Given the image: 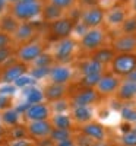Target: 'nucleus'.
<instances>
[{"label": "nucleus", "instance_id": "79ce46f5", "mask_svg": "<svg viewBox=\"0 0 136 146\" xmlns=\"http://www.w3.org/2000/svg\"><path fill=\"white\" fill-rule=\"evenodd\" d=\"M9 96H5V95H0V110H5V108H7V105H9Z\"/></svg>", "mask_w": 136, "mask_h": 146}, {"label": "nucleus", "instance_id": "5701e85b", "mask_svg": "<svg viewBox=\"0 0 136 146\" xmlns=\"http://www.w3.org/2000/svg\"><path fill=\"white\" fill-rule=\"evenodd\" d=\"M23 95H25V98L27 101L34 105V104H40L44 98V94L38 89V88H34V86H28L23 89Z\"/></svg>", "mask_w": 136, "mask_h": 146}, {"label": "nucleus", "instance_id": "9d476101", "mask_svg": "<svg viewBox=\"0 0 136 146\" xmlns=\"http://www.w3.org/2000/svg\"><path fill=\"white\" fill-rule=\"evenodd\" d=\"M40 54H43V45L40 42H29L27 45L21 47L19 51H18V57L25 63L34 62Z\"/></svg>", "mask_w": 136, "mask_h": 146}, {"label": "nucleus", "instance_id": "de8ad7c7", "mask_svg": "<svg viewBox=\"0 0 136 146\" xmlns=\"http://www.w3.org/2000/svg\"><path fill=\"white\" fill-rule=\"evenodd\" d=\"M57 146H75V143H73L72 139H67V140H63V142L57 143Z\"/></svg>", "mask_w": 136, "mask_h": 146}, {"label": "nucleus", "instance_id": "49530a36", "mask_svg": "<svg viewBox=\"0 0 136 146\" xmlns=\"http://www.w3.org/2000/svg\"><path fill=\"white\" fill-rule=\"evenodd\" d=\"M22 137H23V130H22V129H16V130H13V139L19 140V139H22Z\"/></svg>", "mask_w": 136, "mask_h": 146}, {"label": "nucleus", "instance_id": "b1692460", "mask_svg": "<svg viewBox=\"0 0 136 146\" xmlns=\"http://www.w3.org/2000/svg\"><path fill=\"white\" fill-rule=\"evenodd\" d=\"M65 85H57V83H53V85H50L47 89H45V96L48 100H53V101H56V100H60L61 96L65 95Z\"/></svg>", "mask_w": 136, "mask_h": 146}, {"label": "nucleus", "instance_id": "39448f33", "mask_svg": "<svg viewBox=\"0 0 136 146\" xmlns=\"http://www.w3.org/2000/svg\"><path fill=\"white\" fill-rule=\"evenodd\" d=\"M73 27H75V21H72L70 18H60L51 22L50 32L57 40H65V38H69L70 34L73 32Z\"/></svg>", "mask_w": 136, "mask_h": 146}, {"label": "nucleus", "instance_id": "e433bc0d", "mask_svg": "<svg viewBox=\"0 0 136 146\" xmlns=\"http://www.w3.org/2000/svg\"><path fill=\"white\" fill-rule=\"evenodd\" d=\"M86 31H88V28H86L83 23L81 22V21H78V22H75V27H73V32H76L78 35H81V36H83L85 34H86Z\"/></svg>", "mask_w": 136, "mask_h": 146}, {"label": "nucleus", "instance_id": "f3484780", "mask_svg": "<svg viewBox=\"0 0 136 146\" xmlns=\"http://www.w3.org/2000/svg\"><path fill=\"white\" fill-rule=\"evenodd\" d=\"M114 56H116V53L111 47H101V48H98V50H95L92 53L91 58H94L95 62H98L100 64L105 66V64H110L111 62H113Z\"/></svg>", "mask_w": 136, "mask_h": 146}, {"label": "nucleus", "instance_id": "393cba45", "mask_svg": "<svg viewBox=\"0 0 136 146\" xmlns=\"http://www.w3.org/2000/svg\"><path fill=\"white\" fill-rule=\"evenodd\" d=\"M43 13H44V18H45L47 21L54 22V21H57V19L61 18V15H63V10L59 9V7H56L54 5L50 3V5H47V6L43 9Z\"/></svg>", "mask_w": 136, "mask_h": 146}, {"label": "nucleus", "instance_id": "f257e3e1", "mask_svg": "<svg viewBox=\"0 0 136 146\" xmlns=\"http://www.w3.org/2000/svg\"><path fill=\"white\" fill-rule=\"evenodd\" d=\"M111 73L120 76H127L136 69V53H125V54H116L113 62L110 63Z\"/></svg>", "mask_w": 136, "mask_h": 146}, {"label": "nucleus", "instance_id": "5fc2aeb1", "mask_svg": "<svg viewBox=\"0 0 136 146\" xmlns=\"http://www.w3.org/2000/svg\"><path fill=\"white\" fill-rule=\"evenodd\" d=\"M7 2H9V3H13V5H15V3H18V2H19V0H6V3H7Z\"/></svg>", "mask_w": 136, "mask_h": 146}, {"label": "nucleus", "instance_id": "0eeeda50", "mask_svg": "<svg viewBox=\"0 0 136 146\" xmlns=\"http://www.w3.org/2000/svg\"><path fill=\"white\" fill-rule=\"evenodd\" d=\"M116 54H125V53H135L136 51V34L135 35H119L113 41V47Z\"/></svg>", "mask_w": 136, "mask_h": 146}, {"label": "nucleus", "instance_id": "9b49d317", "mask_svg": "<svg viewBox=\"0 0 136 146\" xmlns=\"http://www.w3.org/2000/svg\"><path fill=\"white\" fill-rule=\"evenodd\" d=\"M127 18V12L123 6H114L105 13V22L110 27H120Z\"/></svg>", "mask_w": 136, "mask_h": 146}, {"label": "nucleus", "instance_id": "dca6fc26", "mask_svg": "<svg viewBox=\"0 0 136 146\" xmlns=\"http://www.w3.org/2000/svg\"><path fill=\"white\" fill-rule=\"evenodd\" d=\"M34 25L29 22H22L18 25L16 31L13 32V36L15 40L19 41V42H25V41H29L32 36H34Z\"/></svg>", "mask_w": 136, "mask_h": 146}, {"label": "nucleus", "instance_id": "603ef678", "mask_svg": "<svg viewBox=\"0 0 136 146\" xmlns=\"http://www.w3.org/2000/svg\"><path fill=\"white\" fill-rule=\"evenodd\" d=\"M132 10H133V13L136 15V0H132Z\"/></svg>", "mask_w": 136, "mask_h": 146}, {"label": "nucleus", "instance_id": "423d86ee", "mask_svg": "<svg viewBox=\"0 0 136 146\" xmlns=\"http://www.w3.org/2000/svg\"><path fill=\"white\" fill-rule=\"evenodd\" d=\"M119 86H120V79L116 75H113V73H103V76L95 88H97L98 95H110V94L117 92Z\"/></svg>", "mask_w": 136, "mask_h": 146}, {"label": "nucleus", "instance_id": "6e6d98bb", "mask_svg": "<svg viewBox=\"0 0 136 146\" xmlns=\"http://www.w3.org/2000/svg\"><path fill=\"white\" fill-rule=\"evenodd\" d=\"M0 133H2V130H0Z\"/></svg>", "mask_w": 136, "mask_h": 146}, {"label": "nucleus", "instance_id": "a18cd8bd", "mask_svg": "<svg viewBox=\"0 0 136 146\" xmlns=\"http://www.w3.org/2000/svg\"><path fill=\"white\" fill-rule=\"evenodd\" d=\"M10 146H31V145H29V142H27V140L19 139V140H15V142L12 143Z\"/></svg>", "mask_w": 136, "mask_h": 146}, {"label": "nucleus", "instance_id": "c9c22d12", "mask_svg": "<svg viewBox=\"0 0 136 146\" xmlns=\"http://www.w3.org/2000/svg\"><path fill=\"white\" fill-rule=\"evenodd\" d=\"M48 73H50V67H38L37 66L35 69H32L31 75H32L34 79H43L48 75Z\"/></svg>", "mask_w": 136, "mask_h": 146}, {"label": "nucleus", "instance_id": "20e7f679", "mask_svg": "<svg viewBox=\"0 0 136 146\" xmlns=\"http://www.w3.org/2000/svg\"><path fill=\"white\" fill-rule=\"evenodd\" d=\"M79 21H81L88 29L100 28L103 23H104V21H105V12H104V9L100 7V6L86 7V9L82 12Z\"/></svg>", "mask_w": 136, "mask_h": 146}, {"label": "nucleus", "instance_id": "72a5a7b5", "mask_svg": "<svg viewBox=\"0 0 136 146\" xmlns=\"http://www.w3.org/2000/svg\"><path fill=\"white\" fill-rule=\"evenodd\" d=\"M34 83H35V79L34 78L23 76V75L15 80V85H16V86H19V88H28V86H32Z\"/></svg>", "mask_w": 136, "mask_h": 146}, {"label": "nucleus", "instance_id": "412c9836", "mask_svg": "<svg viewBox=\"0 0 136 146\" xmlns=\"http://www.w3.org/2000/svg\"><path fill=\"white\" fill-rule=\"evenodd\" d=\"M92 108L91 107H73V118L78 123H89L92 120Z\"/></svg>", "mask_w": 136, "mask_h": 146}, {"label": "nucleus", "instance_id": "6e6552de", "mask_svg": "<svg viewBox=\"0 0 136 146\" xmlns=\"http://www.w3.org/2000/svg\"><path fill=\"white\" fill-rule=\"evenodd\" d=\"M76 48V42L72 38H65L60 40L57 47H56V60L60 63H66L72 58V54Z\"/></svg>", "mask_w": 136, "mask_h": 146}, {"label": "nucleus", "instance_id": "bb28decb", "mask_svg": "<svg viewBox=\"0 0 136 146\" xmlns=\"http://www.w3.org/2000/svg\"><path fill=\"white\" fill-rule=\"evenodd\" d=\"M120 115L125 121H127V123H135L136 121V108L129 105V104L123 105L121 110H120Z\"/></svg>", "mask_w": 136, "mask_h": 146}, {"label": "nucleus", "instance_id": "4be33fe9", "mask_svg": "<svg viewBox=\"0 0 136 146\" xmlns=\"http://www.w3.org/2000/svg\"><path fill=\"white\" fill-rule=\"evenodd\" d=\"M18 25H19V22L13 15H5L2 19H0V28H2V32L13 34L16 31Z\"/></svg>", "mask_w": 136, "mask_h": 146}, {"label": "nucleus", "instance_id": "7ed1b4c3", "mask_svg": "<svg viewBox=\"0 0 136 146\" xmlns=\"http://www.w3.org/2000/svg\"><path fill=\"white\" fill-rule=\"evenodd\" d=\"M43 12V6L37 2V3H15L12 7V15H13L18 21L27 22L29 19L37 18Z\"/></svg>", "mask_w": 136, "mask_h": 146}, {"label": "nucleus", "instance_id": "c756f323", "mask_svg": "<svg viewBox=\"0 0 136 146\" xmlns=\"http://www.w3.org/2000/svg\"><path fill=\"white\" fill-rule=\"evenodd\" d=\"M101 76H103V73H98V75H86V76L82 78V85L85 88H92L94 89L97 86V83L100 82Z\"/></svg>", "mask_w": 136, "mask_h": 146}, {"label": "nucleus", "instance_id": "aec40b11", "mask_svg": "<svg viewBox=\"0 0 136 146\" xmlns=\"http://www.w3.org/2000/svg\"><path fill=\"white\" fill-rule=\"evenodd\" d=\"M29 133L34 136L43 137V136H47L51 133V126L47 121H32L29 124Z\"/></svg>", "mask_w": 136, "mask_h": 146}, {"label": "nucleus", "instance_id": "6ab92c4d", "mask_svg": "<svg viewBox=\"0 0 136 146\" xmlns=\"http://www.w3.org/2000/svg\"><path fill=\"white\" fill-rule=\"evenodd\" d=\"M81 72L82 75H98V73H104V66L100 64L98 62H95L94 58H88L86 62H83L81 64Z\"/></svg>", "mask_w": 136, "mask_h": 146}, {"label": "nucleus", "instance_id": "a19ab883", "mask_svg": "<svg viewBox=\"0 0 136 146\" xmlns=\"http://www.w3.org/2000/svg\"><path fill=\"white\" fill-rule=\"evenodd\" d=\"M9 56H10L9 48H2V50H0V63H5L6 60L9 58Z\"/></svg>", "mask_w": 136, "mask_h": 146}, {"label": "nucleus", "instance_id": "1a4fd4ad", "mask_svg": "<svg viewBox=\"0 0 136 146\" xmlns=\"http://www.w3.org/2000/svg\"><path fill=\"white\" fill-rule=\"evenodd\" d=\"M98 101V92L92 88H85L83 91H79L72 100L73 107H89L94 102Z\"/></svg>", "mask_w": 136, "mask_h": 146}, {"label": "nucleus", "instance_id": "f03ea898", "mask_svg": "<svg viewBox=\"0 0 136 146\" xmlns=\"http://www.w3.org/2000/svg\"><path fill=\"white\" fill-rule=\"evenodd\" d=\"M104 41H105V32L101 28H92L86 31V34L81 38V47L85 51L94 53L95 50L103 47Z\"/></svg>", "mask_w": 136, "mask_h": 146}, {"label": "nucleus", "instance_id": "8fccbe9b", "mask_svg": "<svg viewBox=\"0 0 136 146\" xmlns=\"http://www.w3.org/2000/svg\"><path fill=\"white\" fill-rule=\"evenodd\" d=\"M5 7H6V0H0V15L5 12Z\"/></svg>", "mask_w": 136, "mask_h": 146}, {"label": "nucleus", "instance_id": "7c9ffc66", "mask_svg": "<svg viewBox=\"0 0 136 146\" xmlns=\"http://www.w3.org/2000/svg\"><path fill=\"white\" fill-rule=\"evenodd\" d=\"M120 142L123 146H136V129H132L129 133L121 135Z\"/></svg>", "mask_w": 136, "mask_h": 146}, {"label": "nucleus", "instance_id": "473e14b6", "mask_svg": "<svg viewBox=\"0 0 136 146\" xmlns=\"http://www.w3.org/2000/svg\"><path fill=\"white\" fill-rule=\"evenodd\" d=\"M51 62H53V57L50 54H44V53L40 54L38 57L34 60L35 66H38V67H50Z\"/></svg>", "mask_w": 136, "mask_h": 146}, {"label": "nucleus", "instance_id": "f704fd0d", "mask_svg": "<svg viewBox=\"0 0 136 146\" xmlns=\"http://www.w3.org/2000/svg\"><path fill=\"white\" fill-rule=\"evenodd\" d=\"M50 3L51 5H54L56 7H59V9H70V7H73L75 6V3H76V0H50Z\"/></svg>", "mask_w": 136, "mask_h": 146}, {"label": "nucleus", "instance_id": "ddd939ff", "mask_svg": "<svg viewBox=\"0 0 136 146\" xmlns=\"http://www.w3.org/2000/svg\"><path fill=\"white\" fill-rule=\"evenodd\" d=\"M117 98L121 101H132L133 98H136V83L127 79L121 82L117 89Z\"/></svg>", "mask_w": 136, "mask_h": 146}, {"label": "nucleus", "instance_id": "4468645a", "mask_svg": "<svg viewBox=\"0 0 136 146\" xmlns=\"http://www.w3.org/2000/svg\"><path fill=\"white\" fill-rule=\"evenodd\" d=\"M50 78H51L53 83L65 85L72 78V72L66 66H56V67L50 69Z\"/></svg>", "mask_w": 136, "mask_h": 146}, {"label": "nucleus", "instance_id": "37998d69", "mask_svg": "<svg viewBox=\"0 0 136 146\" xmlns=\"http://www.w3.org/2000/svg\"><path fill=\"white\" fill-rule=\"evenodd\" d=\"M54 108H56V111H65V110L67 108V104L65 102V101H59V102H56V105H54Z\"/></svg>", "mask_w": 136, "mask_h": 146}, {"label": "nucleus", "instance_id": "c03bdc74", "mask_svg": "<svg viewBox=\"0 0 136 146\" xmlns=\"http://www.w3.org/2000/svg\"><path fill=\"white\" fill-rule=\"evenodd\" d=\"M120 130H121L123 135H125V133H129V131L132 130V124H130V123H127V121H125L123 124H120Z\"/></svg>", "mask_w": 136, "mask_h": 146}, {"label": "nucleus", "instance_id": "4c0bfd02", "mask_svg": "<svg viewBox=\"0 0 136 146\" xmlns=\"http://www.w3.org/2000/svg\"><path fill=\"white\" fill-rule=\"evenodd\" d=\"M10 42V36L6 32H0V50L2 48H7Z\"/></svg>", "mask_w": 136, "mask_h": 146}, {"label": "nucleus", "instance_id": "c85d7f7f", "mask_svg": "<svg viewBox=\"0 0 136 146\" xmlns=\"http://www.w3.org/2000/svg\"><path fill=\"white\" fill-rule=\"evenodd\" d=\"M50 136H51V140L60 143V142H63V140L70 139V131L69 130H61V129H54V130H51Z\"/></svg>", "mask_w": 136, "mask_h": 146}, {"label": "nucleus", "instance_id": "2f4dec72", "mask_svg": "<svg viewBox=\"0 0 136 146\" xmlns=\"http://www.w3.org/2000/svg\"><path fill=\"white\" fill-rule=\"evenodd\" d=\"M3 121L6 124H10V126H13L18 123V120H19V114L15 111V110H6L5 114L2 115Z\"/></svg>", "mask_w": 136, "mask_h": 146}, {"label": "nucleus", "instance_id": "a878e982", "mask_svg": "<svg viewBox=\"0 0 136 146\" xmlns=\"http://www.w3.org/2000/svg\"><path fill=\"white\" fill-rule=\"evenodd\" d=\"M120 29L126 35H135L136 34V15L127 16L125 19V22L120 25Z\"/></svg>", "mask_w": 136, "mask_h": 146}, {"label": "nucleus", "instance_id": "f8f14e48", "mask_svg": "<svg viewBox=\"0 0 136 146\" xmlns=\"http://www.w3.org/2000/svg\"><path fill=\"white\" fill-rule=\"evenodd\" d=\"M82 133H83V136L89 137L94 142H103V140H105V130H104V127L100 123H91V121H89V123H86L82 127Z\"/></svg>", "mask_w": 136, "mask_h": 146}, {"label": "nucleus", "instance_id": "cd10ccee", "mask_svg": "<svg viewBox=\"0 0 136 146\" xmlns=\"http://www.w3.org/2000/svg\"><path fill=\"white\" fill-rule=\"evenodd\" d=\"M53 123L56 126V129H61V130H69L72 126V120L69 115L66 114H57L53 120Z\"/></svg>", "mask_w": 136, "mask_h": 146}, {"label": "nucleus", "instance_id": "2eb2a0df", "mask_svg": "<svg viewBox=\"0 0 136 146\" xmlns=\"http://www.w3.org/2000/svg\"><path fill=\"white\" fill-rule=\"evenodd\" d=\"M25 69H27L25 64H21V63H16V64H12V66L6 67V70L2 75V82H5V83L15 82L18 78H21L23 73H25Z\"/></svg>", "mask_w": 136, "mask_h": 146}, {"label": "nucleus", "instance_id": "58836bf2", "mask_svg": "<svg viewBox=\"0 0 136 146\" xmlns=\"http://www.w3.org/2000/svg\"><path fill=\"white\" fill-rule=\"evenodd\" d=\"M16 92V88L15 86H10V85H6V86H2L0 88V95H5V96H10Z\"/></svg>", "mask_w": 136, "mask_h": 146}, {"label": "nucleus", "instance_id": "a211bd4d", "mask_svg": "<svg viewBox=\"0 0 136 146\" xmlns=\"http://www.w3.org/2000/svg\"><path fill=\"white\" fill-rule=\"evenodd\" d=\"M27 117L31 121H44L48 117V108L44 104H34L27 111Z\"/></svg>", "mask_w": 136, "mask_h": 146}, {"label": "nucleus", "instance_id": "864d4df0", "mask_svg": "<svg viewBox=\"0 0 136 146\" xmlns=\"http://www.w3.org/2000/svg\"><path fill=\"white\" fill-rule=\"evenodd\" d=\"M41 146H51V142H47V143H45V142H43V143H41Z\"/></svg>", "mask_w": 136, "mask_h": 146}, {"label": "nucleus", "instance_id": "ea45409f", "mask_svg": "<svg viewBox=\"0 0 136 146\" xmlns=\"http://www.w3.org/2000/svg\"><path fill=\"white\" fill-rule=\"evenodd\" d=\"M29 107H31V104H29L28 101H25V102H21V104L16 107L15 111H16L18 114H19V113H27L28 110H29Z\"/></svg>", "mask_w": 136, "mask_h": 146}, {"label": "nucleus", "instance_id": "09e8293b", "mask_svg": "<svg viewBox=\"0 0 136 146\" xmlns=\"http://www.w3.org/2000/svg\"><path fill=\"white\" fill-rule=\"evenodd\" d=\"M126 79H127V80H130V82H135V83H136V69L130 73V75H127V76H126Z\"/></svg>", "mask_w": 136, "mask_h": 146}, {"label": "nucleus", "instance_id": "3c124183", "mask_svg": "<svg viewBox=\"0 0 136 146\" xmlns=\"http://www.w3.org/2000/svg\"><path fill=\"white\" fill-rule=\"evenodd\" d=\"M21 3H37L38 0H19Z\"/></svg>", "mask_w": 136, "mask_h": 146}]
</instances>
